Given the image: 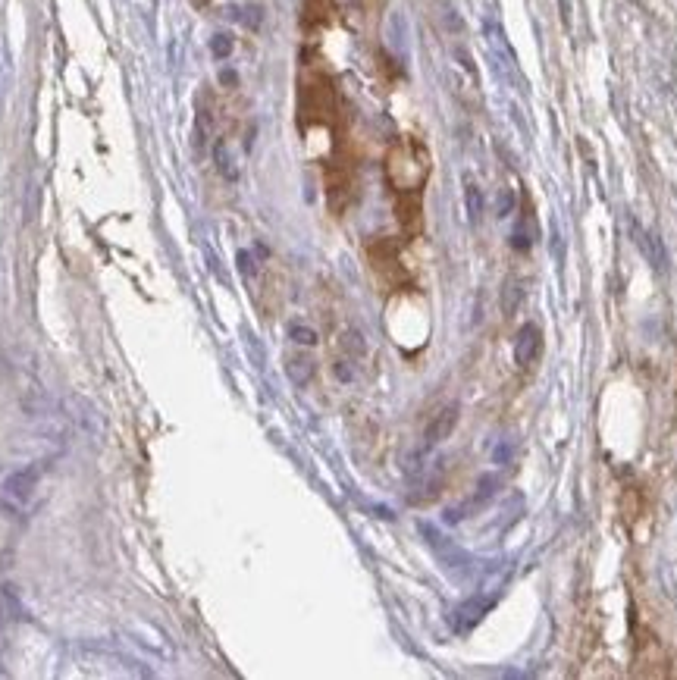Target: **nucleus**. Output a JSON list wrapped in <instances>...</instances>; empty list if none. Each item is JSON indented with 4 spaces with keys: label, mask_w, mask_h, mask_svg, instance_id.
Here are the masks:
<instances>
[{
    "label": "nucleus",
    "mask_w": 677,
    "mask_h": 680,
    "mask_svg": "<svg viewBox=\"0 0 677 680\" xmlns=\"http://www.w3.org/2000/svg\"><path fill=\"white\" fill-rule=\"evenodd\" d=\"M427 176V157H424V148L417 145H399L392 148L389 154V179L395 189H417L420 182H424Z\"/></svg>",
    "instance_id": "f257e3e1"
},
{
    "label": "nucleus",
    "mask_w": 677,
    "mask_h": 680,
    "mask_svg": "<svg viewBox=\"0 0 677 680\" xmlns=\"http://www.w3.org/2000/svg\"><path fill=\"white\" fill-rule=\"evenodd\" d=\"M464 195H468V214H471V220L477 223L480 214H483V195H480V189H477V185H474L471 179L464 182Z\"/></svg>",
    "instance_id": "0eeeda50"
},
{
    "label": "nucleus",
    "mask_w": 677,
    "mask_h": 680,
    "mask_svg": "<svg viewBox=\"0 0 677 680\" xmlns=\"http://www.w3.org/2000/svg\"><path fill=\"white\" fill-rule=\"evenodd\" d=\"M292 339H295L298 345H308V348L317 345V333L311 330V326H301V323L292 326Z\"/></svg>",
    "instance_id": "6e6552de"
},
{
    "label": "nucleus",
    "mask_w": 677,
    "mask_h": 680,
    "mask_svg": "<svg viewBox=\"0 0 677 680\" xmlns=\"http://www.w3.org/2000/svg\"><path fill=\"white\" fill-rule=\"evenodd\" d=\"M210 48H214L217 57H229V51H232V38H229V35H214V41H210Z\"/></svg>",
    "instance_id": "1a4fd4ad"
},
{
    "label": "nucleus",
    "mask_w": 677,
    "mask_h": 680,
    "mask_svg": "<svg viewBox=\"0 0 677 680\" xmlns=\"http://www.w3.org/2000/svg\"><path fill=\"white\" fill-rule=\"evenodd\" d=\"M489 608V602H480V599H474V602H464L458 612H455V630H471L480 618H483V612Z\"/></svg>",
    "instance_id": "39448f33"
},
{
    "label": "nucleus",
    "mask_w": 677,
    "mask_h": 680,
    "mask_svg": "<svg viewBox=\"0 0 677 680\" xmlns=\"http://www.w3.org/2000/svg\"><path fill=\"white\" fill-rule=\"evenodd\" d=\"M540 355H543V333H540V326H533V323L521 326V333L515 339V361L521 367H527V364H533Z\"/></svg>",
    "instance_id": "7ed1b4c3"
},
{
    "label": "nucleus",
    "mask_w": 677,
    "mask_h": 680,
    "mask_svg": "<svg viewBox=\"0 0 677 680\" xmlns=\"http://www.w3.org/2000/svg\"><path fill=\"white\" fill-rule=\"evenodd\" d=\"M458 424V408L455 405H446V408H439L433 414V420L427 424V433H424V445L427 449H433V445H439L442 439H449L452 430Z\"/></svg>",
    "instance_id": "20e7f679"
},
{
    "label": "nucleus",
    "mask_w": 677,
    "mask_h": 680,
    "mask_svg": "<svg viewBox=\"0 0 677 680\" xmlns=\"http://www.w3.org/2000/svg\"><path fill=\"white\" fill-rule=\"evenodd\" d=\"M0 627H4V602H0Z\"/></svg>",
    "instance_id": "9d476101"
},
{
    "label": "nucleus",
    "mask_w": 677,
    "mask_h": 680,
    "mask_svg": "<svg viewBox=\"0 0 677 680\" xmlns=\"http://www.w3.org/2000/svg\"><path fill=\"white\" fill-rule=\"evenodd\" d=\"M35 489H38V467H26V471H16L4 480L0 486V505L13 514H22L32 499H35Z\"/></svg>",
    "instance_id": "f03ea898"
},
{
    "label": "nucleus",
    "mask_w": 677,
    "mask_h": 680,
    "mask_svg": "<svg viewBox=\"0 0 677 680\" xmlns=\"http://www.w3.org/2000/svg\"><path fill=\"white\" fill-rule=\"evenodd\" d=\"M195 4H198V7H207V4H210V0H195Z\"/></svg>",
    "instance_id": "9b49d317"
},
{
    "label": "nucleus",
    "mask_w": 677,
    "mask_h": 680,
    "mask_svg": "<svg viewBox=\"0 0 677 680\" xmlns=\"http://www.w3.org/2000/svg\"><path fill=\"white\" fill-rule=\"evenodd\" d=\"M311 373H314V361L311 358H295V361H289V377L298 386H305L311 380Z\"/></svg>",
    "instance_id": "423d86ee"
}]
</instances>
